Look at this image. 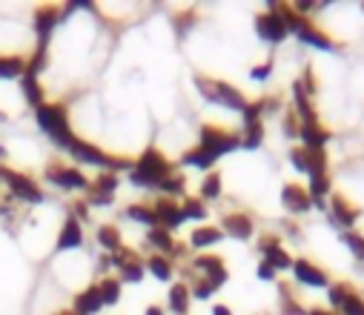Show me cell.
<instances>
[{
	"label": "cell",
	"instance_id": "1",
	"mask_svg": "<svg viewBox=\"0 0 364 315\" xmlns=\"http://www.w3.org/2000/svg\"><path fill=\"white\" fill-rule=\"evenodd\" d=\"M169 175H172V164L158 149H146L129 169V181L141 189H158V183L166 181Z\"/></svg>",
	"mask_w": 364,
	"mask_h": 315
},
{
	"label": "cell",
	"instance_id": "2",
	"mask_svg": "<svg viewBox=\"0 0 364 315\" xmlns=\"http://www.w3.org/2000/svg\"><path fill=\"white\" fill-rule=\"evenodd\" d=\"M35 118H38V127L63 149H69V144L75 141L72 129H69V115L60 103H43V107L35 110Z\"/></svg>",
	"mask_w": 364,
	"mask_h": 315
},
{
	"label": "cell",
	"instance_id": "3",
	"mask_svg": "<svg viewBox=\"0 0 364 315\" xmlns=\"http://www.w3.org/2000/svg\"><path fill=\"white\" fill-rule=\"evenodd\" d=\"M196 86H198V92H201V97H204V100L218 103V107H224V110L244 112V107H247V97L241 95V89L230 86L227 80H215V78L196 75Z\"/></svg>",
	"mask_w": 364,
	"mask_h": 315
},
{
	"label": "cell",
	"instance_id": "4",
	"mask_svg": "<svg viewBox=\"0 0 364 315\" xmlns=\"http://www.w3.org/2000/svg\"><path fill=\"white\" fill-rule=\"evenodd\" d=\"M198 146L207 149V152L218 161L221 155L238 149V146H241V138H238V135H230V132H224V129H215V127H204V129H201V144H198Z\"/></svg>",
	"mask_w": 364,
	"mask_h": 315
},
{
	"label": "cell",
	"instance_id": "5",
	"mask_svg": "<svg viewBox=\"0 0 364 315\" xmlns=\"http://www.w3.org/2000/svg\"><path fill=\"white\" fill-rule=\"evenodd\" d=\"M0 178L6 181V186L12 189V195H18L21 201H26V203H43V192H41V186L32 178H26L21 172H12L6 166H0Z\"/></svg>",
	"mask_w": 364,
	"mask_h": 315
},
{
	"label": "cell",
	"instance_id": "6",
	"mask_svg": "<svg viewBox=\"0 0 364 315\" xmlns=\"http://www.w3.org/2000/svg\"><path fill=\"white\" fill-rule=\"evenodd\" d=\"M255 32H258V38L267 41V43H282V41L290 35V29H287V23L282 21V15L272 12V9H267L264 15L255 18Z\"/></svg>",
	"mask_w": 364,
	"mask_h": 315
},
{
	"label": "cell",
	"instance_id": "7",
	"mask_svg": "<svg viewBox=\"0 0 364 315\" xmlns=\"http://www.w3.org/2000/svg\"><path fill=\"white\" fill-rule=\"evenodd\" d=\"M46 181H49L52 186H60V189H86V186H89V181L83 178V172L75 169V166H69V164H55V166H49V169H46Z\"/></svg>",
	"mask_w": 364,
	"mask_h": 315
},
{
	"label": "cell",
	"instance_id": "8",
	"mask_svg": "<svg viewBox=\"0 0 364 315\" xmlns=\"http://www.w3.org/2000/svg\"><path fill=\"white\" fill-rule=\"evenodd\" d=\"M63 21V9L58 6H41L35 12V35H38V49H46L49 35L55 32V26Z\"/></svg>",
	"mask_w": 364,
	"mask_h": 315
},
{
	"label": "cell",
	"instance_id": "9",
	"mask_svg": "<svg viewBox=\"0 0 364 315\" xmlns=\"http://www.w3.org/2000/svg\"><path fill=\"white\" fill-rule=\"evenodd\" d=\"M258 250H261L264 261H267L272 269H276V272H282V269H293V258L282 250V244H279L276 235H264V238L258 241Z\"/></svg>",
	"mask_w": 364,
	"mask_h": 315
},
{
	"label": "cell",
	"instance_id": "10",
	"mask_svg": "<svg viewBox=\"0 0 364 315\" xmlns=\"http://www.w3.org/2000/svg\"><path fill=\"white\" fill-rule=\"evenodd\" d=\"M282 203H284L287 213L304 215V213H310L313 198H310V192H307L304 186H299V183H284V186H282Z\"/></svg>",
	"mask_w": 364,
	"mask_h": 315
},
{
	"label": "cell",
	"instance_id": "11",
	"mask_svg": "<svg viewBox=\"0 0 364 315\" xmlns=\"http://www.w3.org/2000/svg\"><path fill=\"white\" fill-rule=\"evenodd\" d=\"M69 155L75 158V161H80V164H92V166H107L109 169V155L107 152H101L95 144H89V141H80V138H75L72 144H69Z\"/></svg>",
	"mask_w": 364,
	"mask_h": 315
},
{
	"label": "cell",
	"instance_id": "12",
	"mask_svg": "<svg viewBox=\"0 0 364 315\" xmlns=\"http://www.w3.org/2000/svg\"><path fill=\"white\" fill-rule=\"evenodd\" d=\"M296 32V38L301 41V43H307V46H313V49H321V52H330L336 43H333V38L330 35H324L318 26H313L307 18H301L299 21V26L293 29Z\"/></svg>",
	"mask_w": 364,
	"mask_h": 315
},
{
	"label": "cell",
	"instance_id": "13",
	"mask_svg": "<svg viewBox=\"0 0 364 315\" xmlns=\"http://www.w3.org/2000/svg\"><path fill=\"white\" fill-rule=\"evenodd\" d=\"M293 275H296L299 284H307V287H330L327 272L318 269V267H316L313 261H307V258L293 261Z\"/></svg>",
	"mask_w": 364,
	"mask_h": 315
},
{
	"label": "cell",
	"instance_id": "14",
	"mask_svg": "<svg viewBox=\"0 0 364 315\" xmlns=\"http://www.w3.org/2000/svg\"><path fill=\"white\" fill-rule=\"evenodd\" d=\"M330 218H333V224H338L341 230H353V224L358 221V209H355L347 198L333 195V198H330Z\"/></svg>",
	"mask_w": 364,
	"mask_h": 315
},
{
	"label": "cell",
	"instance_id": "15",
	"mask_svg": "<svg viewBox=\"0 0 364 315\" xmlns=\"http://www.w3.org/2000/svg\"><path fill=\"white\" fill-rule=\"evenodd\" d=\"M152 209H155V215H158V227H164V230H178L181 224L187 221L184 209H181L178 203H172V201H158Z\"/></svg>",
	"mask_w": 364,
	"mask_h": 315
},
{
	"label": "cell",
	"instance_id": "16",
	"mask_svg": "<svg viewBox=\"0 0 364 315\" xmlns=\"http://www.w3.org/2000/svg\"><path fill=\"white\" fill-rule=\"evenodd\" d=\"M221 233H227V235H232L238 241H247V238H252V221L244 213H230V215H224Z\"/></svg>",
	"mask_w": 364,
	"mask_h": 315
},
{
	"label": "cell",
	"instance_id": "17",
	"mask_svg": "<svg viewBox=\"0 0 364 315\" xmlns=\"http://www.w3.org/2000/svg\"><path fill=\"white\" fill-rule=\"evenodd\" d=\"M299 138H301L304 149L318 152V149L327 146V141H330V129H324L321 124H304V127L299 129Z\"/></svg>",
	"mask_w": 364,
	"mask_h": 315
},
{
	"label": "cell",
	"instance_id": "18",
	"mask_svg": "<svg viewBox=\"0 0 364 315\" xmlns=\"http://www.w3.org/2000/svg\"><path fill=\"white\" fill-rule=\"evenodd\" d=\"M83 244V233H80V221L77 218H66L63 227H60V235H58V252H66V250H77Z\"/></svg>",
	"mask_w": 364,
	"mask_h": 315
},
{
	"label": "cell",
	"instance_id": "19",
	"mask_svg": "<svg viewBox=\"0 0 364 315\" xmlns=\"http://www.w3.org/2000/svg\"><path fill=\"white\" fill-rule=\"evenodd\" d=\"M196 267L204 272V278H210L218 289L227 284V269H224V261L218 258V255H201V258H196Z\"/></svg>",
	"mask_w": 364,
	"mask_h": 315
},
{
	"label": "cell",
	"instance_id": "20",
	"mask_svg": "<svg viewBox=\"0 0 364 315\" xmlns=\"http://www.w3.org/2000/svg\"><path fill=\"white\" fill-rule=\"evenodd\" d=\"M293 100H296V112H299V118H301V127H304V124H318V115H316V110H313L310 95H307V89L301 86V80L293 83Z\"/></svg>",
	"mask_w": 364,
	"mask_h": 315
},
{
	"label": "cell",
	"instance_id": "21",
	"mask_svg": "<svg viewBox=\"0 0 364 315\" xmlns=\"http://www.w3.org/2000/svg\"><path fill=\"white\" fill-rule=\"evenodd\" d=\"M101 309H104V301H101L98 287H89L75 298V315H95Z\"/></svg>",
	"mask_w": 364,
	"mask_h": 315
},
{
	"label": "cell",
	"instance_id": "22",
	"mask_svg": "<svg viewBox=\"0 0 364 315\" xmlns=\"http://www.w3.org/2000/svg\"><path fill=\"white\" fill-rule=\"evenodd\" d=\"M21 89H23L26 100L32 103L35 110H38V107H43V86L38 83V75H32V72H23V75H21Z\"/></svg>",
	"mask_w": 364,
	"mask_h": 315
},
{
	"label": "cell",
	"instance_id": "23",
	"mask_svg": "<svg viewBox=\"0 0 364 315\" xmlns=\"http://www.w3.org/2000/svg\"><path fill=\"white\" fill-rule=\"evenodd\" d=\"M169 309L178 312V315H184L190 309V287L187 284H172V289H169Z\"/></svg>",
	"mask_w": 364,
	"mask_h": 315
},
{
	"label": "cell",
	"instance_id": "24",
	"mask_svg": "<svg viewBox=\"0 0 364 315\" xmlns=\"http://www.w3.org/2000/svg\"><path fill=\"white\" fill-rule=\"evenodd\" d=\"M221 238H224V233H221L218 227H198V230L193 233V247H196V250H207V247L218 244Z\"/></svg>",
	"mask_w": 364,
	"mask_h": 315
},
{
	"label": "cell",
	"instance_id": "25",
	"mask_svg": "<svg viewBox=\"0 0 364 315\" xmlns=\"http://www.w3.org/2000/svg\"><path fill=\"white\" fill-rule=\"evenodd\" d=\"M127 215L132 218V221H138V224H144V227H158V215H155V209L152 206H144V203H132V206H127Z\"/></svg>",
	"mask_w": 364,
	"mask_h": 315
},
{
	"label": "cell",
	"instance_id": "26",
	"mask_svg": "<svg viewBox=\"0 0 364 315\" xmlns=\"http://www.w3.org/2000/svg\"><path fill=\"white\" fill-rule=\"evenodd\" d=\"M98 292H101L104 306L118 304V301H121V278H104V281L98 284Z\"/></svg>",
	"mask_w": 364,
	"mask_h": 315
},
{
	"label": "cell",
	"instance_id": "27",
	"mask_svg": "<svg viewBox=\"0 0 364 315\" xmlns=\"http://www.w3.org/2000/svg\"><path fill=\"white\" fill-rule=\"evenodd\" d=\"M146 241H149L155 250H161V252H169V250L175 247V241H172L169 230H164V227H152V230L146 233Z\"/></svg>",
	"mask_w": 364,
	"mask_h": 315
},
{
	"label": "cell",
	"instance_id": "28",
	"mask_svg": "<svg viewBox=\"0 0 364 315\" xmlns=\"http://www.w3.org/2000/svg\"><path fill=\"white\" fill-rule=\"evenodd\" d=\"M184 164H190V166H196V169H210V166L215 164V158H213V155H210L207 149L196 146V149L184 152Z\"/></svg>",
	"mask_w": 364,
	"mask_h": 315
},
{
	"label": "cell",
	"instance_id": "29",
	"mask_svg": "<svg viewBox=\"0 0 364 315\" xmlns=\"http://www.w3.org/2000/svg\"><path fill=\"white\" fill-rule=\"evenodd\" d=\"M121 281H129V284H138V281H144V264L138 261V255H132L121 269Z\"/></svg>",
	"mask_w": 364,
	"mask_h": 315
},
{
	"label": "cell",
	"instance_id": "30",
	"mask_svg": "<svg viewBox=\"0 0 364 315\" xmlns=\"http://www.w3.org/2000/svg\"><path fill=\"white\" fill-rule=\"evenodd\" d=\"M264 141V124H252V127H244V135H241V146L247 149H258Z\"/></svg>",
	"mask_w": 364,
	"mask_h": 315
},
{
	"label": "cell",
	"instance_id": "31",
	"mask_svg": "<svg viewBox=\"0 0 364 315\" xmlns=\"http://www.w3.org/2000/svg\"><path fill=\"white\" fill-rule=\"evenodd\" d=\"M221 195V175L218 172H210L204 181H201V198L204 201H215Z\"/></svg>",
	"mask_w": 364,
	"mask_h": 315
},
{
	"label": "cell",
	"instance_id": "32",
	"mask_svg": "<svg viewBox=\"0 0 364 315\" xmlns=\"http://www.w3.org/2000/svg\"><path fill=\"white\" fill-rule=\"evenodd\" d=\"M98 244L104 247V250H118L121 247V233H118V227H101L98 230Z\"/></svg>",
	"mask_w": 364,
	"mask_h": 315
},
{
	"label": "cell",
	"instance_id": "33",
	"mask_svg": "<svg viewBox=\"0 0 364 315\" xmlns=\"http://www.w3.org/2000/svg\"><path fill=\"white\" fill-rule=\"evenodd\" d=\"M353 292H355V289H353L350 284H344V281H341V284H333V287H327V298H330V304H333L336 309H338V306H341V304H344V301H347Z\"/></svg>",
	"mask_w": 364,
	"mask_h": 315
},
{
	"label": "cell",
	"instance_id": "34",
	"mask_svg": "<svg viewBox=\"0 0 364 315\" xmlns=\"http://www.w3.org/2000/svg\"><path fill=\"white\" fill-rule=\"evenodd\" d=\"M26 72V63L21 58H0V78H18Z\"/></svg>",
	"mask_w": 364,
	"mask_h": 315
},
{
	"label": "cell",
	"instance_id": "35",
	"mask_svg": "<svg viewBox=\"0 0 364 315\" xmlns=\"http://www.w3.org/2000/svg\"><path fill=\"white\" fill-rule=\"evenodd\" d=\"M146 267H149V272H152L155 278H161V281L172 278V267H169V261H166L164 255H152V258L146 261Z\"/></svg>",
	"mask_w": 364,
	"mask_h": 315
},
{
	"label": "cell",
	"instance_id": "36",
	"mask_svg": "<svg viewBox=\"0 0 364 315\" xmlns=\"http://www.w3.org/2000/svg\"><path fill=\"white\" fill-rule=\"evenodd\" d=\"M115 189H118V175L115 172H107V175H101L98 181H95V186H92V192H101V195H115Z\"/></svg>",
	"mask_w": 364,
	"mask_h": 315
},
{
	"label": "cell",
	"instance_id": "37",
	"mask_svg": "<svg viewBox=\"0 0 364 315\" xmlns=\"http://www.w3.org/2000/svg\"><path fill=\"white\" fill-rule=\"evenodd\" d=\"M341 238H344V244L350 247V252H353L358 261H364V235H361V233H353V230H347Z\"/></svg>",
	"mask_w": 364,
	"mask_h": 315
},
{
	"label": "cell",
	"instance_id": "38",
	"mask_svg": "<svg viewBox=\"0 0 364 315\" xmlns=\"http://www.w3.org/2000/svg\"><path fill=\"white\" fill-rule=\"evenodd\" d=\"M181 209H184V215H187V218H196V221L207 218V206H204L198 198H187V201H184V206H181Z\"/></svg>",
	"mask_w": 364,
	"mask_h": 315
},
{
	"label": "cell",
	"instance_id": "39",
	"mask_svg": "<svg viewBox=\"0 0 364 315\" xmlns=\"http://www.w3.org/2000/svg\"><path fill=\"white\" fill-rule=\"evenodd\" d=\"M338 309H341V315H364V298L358 292H353Z\"/></svg>",
	"mask_w": 364,
	"mask_h": 315
},
{
	"label": "cell",
	"instance_id": "40",
	"mask_svg": "<svg viewBox=\"0 0 364 315\" xmlns=\"http://www.w3.org/2000/svg\"><path fill=\"white\" fill-rule=\"evenodd\" d=\"M158 189L166 192V195H178V192H184V178H181V175H169L166 181L158 183Z\"/></svg>",
	"mask_w": 364,
	"mask_h": 315
},
{
	"label": "cell",
	"instance_id": "41",
	"mask_svg": "<svg viewBox=\"0 0 364 315\" xmlns=\"http://www.w3.org/2000/svg\"><path fill=\"white\" fill-rule=\"evenodd\" d=\"M290 161H293V166H296L299 172H307V164H310V152H307L304 146H293V149H290Z\"/></svg>",
	"mask_w": 364,
	"mask_h": 315
},
{
	"label": "cell",
	"instance_id": "42",
	"mask_svg": "<svg viewBox=\"0 0 364 315\" xmlns=\"http://www.w3.org/2000/svg\"><path fill=\"white\" fill-rule=\"evenodd\" d=\"M215 289H218V287H215L210 278H198V284H196V289H190V295H196L198 301H207Z\"/></svg>",
	"mask_w": 364,
	"mask_h": 315
},
{
	"label": "cell",
	"instance_id": "43",
	"mask_svg": "<svg viewBox=\"0 0 364 315\" xmlns=\"http://www.w3.org/2000/svg\"><path fill=\"white\" fill-rule=\"evenodd\" d=\"M269 72H272V60H267V63H261V66H252V69H250V78H252V80H267Z\"/></svg>",
	"mask_w": 364,
	"mask_h": 315
},
{
	"label": "cell",
	"instance_id": "44",
	"mask_svg": "<svg viewBox=\"0 0 364 315\" xmlns=\"http://www.w3.org/2000/svg\"><path fill=\"white\" fill-rule=\"evenodd\" d=\"M282 292H284V312H287V315H304V309L296 304V298H290L287 289H282Z\"/></svg>",
	"mask_w": 364,
	"mask_h": 315
},
{
	"label": "cell",
	"instance_id": "45",
	"mask_svg": "<svg viewBox=\"0 0 364 315\" xmlns=\"http://www.w3.org/2000/svg\"><path fill=\"white\" fill-rule=\"evenodd\" d=\"M258 278H261V281H276V269H272L267 261H261V264H258Z\"/></svg>",
	"mask_w": 364,
	"mask_h": 315
},
{
	"label": "cell",
	"instance_id": "46",
	"mask_svg": "<svg viewBox=\"0 0 364 315\" xmlns=\"http://www.w3.org/2000/svg\"><path fill=\"white\" fill-rule=\"evenodd\" d=\"M299 129H301V127H299V124H296V115H293V112H290V115H287V118H284V132H287V135H290V138H299Z\"/></svg>",
	"mask_w": 364,
	"mask_h": 315
},
{
	"label": "cell",
	"instance_id": "47",
	"mask_svg": "<svg viewBox=\"0 0 364 315\" xmlns=\"http://www.w3.org/2000/svg\"><path fill=\"white\" fill-rule=\"evenodd\" d=\"M89 201H92V203H98V206H107V203H112V198H109V195H101V192H89Z\"/></svg>",
	"mask_w": 364,
	"mask_h": 315
},
{
	"label": "cell",
	"instance_id": "48",
	"mask_svg": "<svg viewBox=\"0 0 364 315\" xmlns=\"http://www.w3.org/2000/svg\"><path fill=\"white\" fill-rule=\"evenodd\" d=\"M213 315H232V309L224 306V304H215V306H213Z\"/></svg>",
	"mask_w": 364,
	"mask_h": 315
},
{
	"label": "cell",
	"instance_id": "49",
	"mask_svg": "<svg viewBox=\"0 0 364 315\" xmlns=\"http://www.w3.org/2000/svg\"><path fill=\"white\" fill-rule=\"evenodd\" d=\"M146 315H164V309L158 304H152V306H146Z\"/></svg>",
	"mask_w": 364,
	"mask_h": 315
},
{
	"label": "cell",
	"instance_id": "50",
	"mask_svg": "<svg viewBox=\"0 0 364 315\" xmlns=\"http://www.w3.org/2000/svg\"><path fill=\"white\" fill-rule=\"evenodd\" d=\"M58 315H75V309H72V312H69V309H66V312H58Z\"/></svg>",
	"mask_w": 364,
	"mask_h": 315
},
{
	"label": "cell",
	"instance_id": "51",
	"mask_svg": "<svg viewBox=\"0 0 364 315\" xmlns=\"http://www.w3.org/2000/svg\"><path fill=\"white\" fill-rule=\"evenodd\" d=\"M4 155H6V149H4V146H0V158H4Z\"/></svg>",
	"mask_w": 364,
	"mask_h": 315
}]
</instances>
